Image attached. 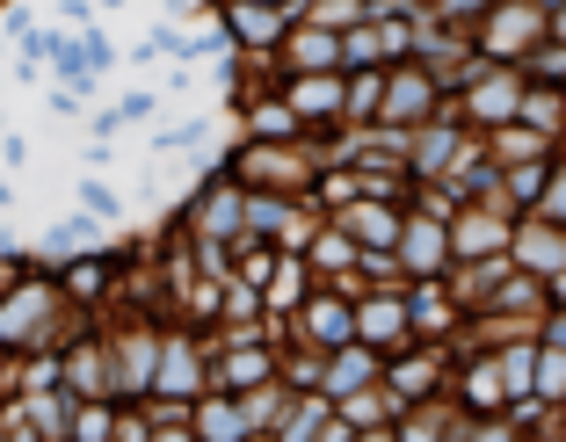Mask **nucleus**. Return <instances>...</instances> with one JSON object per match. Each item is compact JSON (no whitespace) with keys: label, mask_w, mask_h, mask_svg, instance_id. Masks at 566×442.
<instances>
[{"label":"nucleus","mask_w":566,"mask_h":442,"mask_svg":"<svg viewBox=\"0 0 566 442\" xmlns=\"http://www.w3.org/2000/svg\"><path fill=\"white\" fill-rule=\"evenodd\" d=\"M81 197H87V211H95V218H109V211H117V197H109V189H102V181H87Z\"/></svg>","instance_id":"nucleus-1"}]
</instances>
